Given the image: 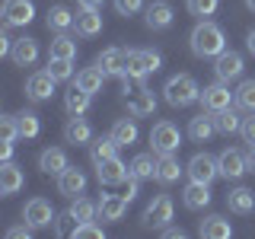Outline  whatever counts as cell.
Listing matches in <instances>:
<instances>
[{"mask_svg":"<svg viewBox=\"0 0 255 239\" xmlns=\"http://www.w3.org/2000/svg\"><path fill=\"white\" fill-rule=\"evenodd\" d=\"M191 51L198 54V58H217L220 51H227V38H223V29L214 26V22H198L195 29H191Z\"/></svg>","mask_w":255,"mask_h":239,"instance_id":"obj_1","label":"cell"},{"mask_svg":"<svg viewBox=\"0 0 255 239\" xmlns=\"http://www.w3.org/2000/svg\"><path fill=\"white\" fill-rule=\"evenodd\" d=\"M125 106L134 118H147L156 112V96L143 86V80L125 77Z\"/></svg>","mask_w":255,"mask_h":239,"instance_id":"obj_2","label":"cell"},{"mask_svg":"<svg viewBox=\"0 0 255 239\" xmlns=\"http://www.w3.org/2000/svg\"><path fill=\"white\" fill-rule=\"evenodd\" d=\"M163 96H166V102H169L172 109H185V106H191V102L201 99V86L195 83V77L179 74V77H169V80H166Z\"/></svg>","mask_w":255,"mask_h":239,"instance_id":"obj_3","label":"cell"},{"mask_svg":"<svg viewBox=\"0 0 255 239\" xmlns=\"http://www.w3.org/2000/svg\"><path fill=\"white\" fill-rule=\"evenodd\" d=\"M150 147L153 153H175L182 147V134L172 121H156L153 131H150Z\"/></svg>","mask_w":255,"mask_h":239,"instance_id":"obj_4","label":"cell"},{"mask_svg":"<svg viewBox=\"0 0 255 239\" xmlns=\"http://www.w3.org/2000/svg\"><path fill=\"white\" fill-rule=\"evenodd\" d=\"M185 172H188L191 182H204V185H211V182L220 175V159H214L211 153H195L191 163L185 166Z\"/></svg>","mask_w":255,"mask_h":239,"instance_id":"obj_5","label":"cell"},{"mask_svg":"<svg viewBox=\"0 0 255 239\" xmlns=\"http://www.w3.org/2000/svg\"><path fill=\"white\" fill-rule=\"evenodd\" d=\"M236 99V93H230V86L223 83V80H217V83H211V86H204L201 90V106L207 112H220V109H230V102Z\"/></svg>","mask_w":255,"mask_h":239,"instance_id":"obj_6","label":"cell"},{"mask_svg":"<svg viewBox=\"0 0 255 239\" xmlns=\"http://www.w3.org/2000/svg\"><path fill=\"white\" fill-rule=\"evenodd\" d=\"M243 54L239 51H220L217 58H214V74H217V80H223V83H230V80L243 77Z\"/></svg>","mask_w":255,"mask_h":239,"instance_id":"obj_7","label":"cell"},{"mask_svg":"<svg viewBox=\"0 0 255 239\" xmlns=\"http://www.w3.org/2000/svg\"><path fill=\"white\" fill-rule=\"evenodd\" d=\"M169 220H172V198H166V195H159L153 198V201L147 204V211H143V223L147 227H169Z\"/></svg>","mask_w":255,"mask_h":239,"instance_id":"obj_8","label":"cell"},{"mask_svg":"<svg viewBox=\"0 0 255 239\" xmlns=\"http://www.w3.org/2000/svg\"><path fill=\"white\" fill-rule=\"evenodd\" d=\"M22 217H26V223H32L35 230H42V227H51L54 220V211H51V204L45 201V198H32V201H26V207H22Z\"/></svg>","mask_w":255,"mask_h":239,"instance_id":"obj_9","label":"cell"},{"mask_svg":"<svg viewBox=\"0 0 255 239\" xmlns=\"http://www.w3.org/2000/svg\"><path fill=\"white\" fill-rule=\"evenodd\" d=\"M35 19L32 0H3V22L6 26H29Z\"/></svg>","mask_w":255,"mask_h":239,"instance_id":"obj_10","label":"cell"},{"mask_svg":"<svg viewBox=\"0 0 255 239\" xmlns=\"http://www.w3.org/2000/svg\"><path fill=\"white\" fill-rule=\"evenodd\" d=\"M96 175H99L102 185H118V182H125L131 175V166H125L118 156H109L102 163H96Z\"/></svg>","mask_w":255,"mask_h":239,"instance_id":"obj_11","label":"cell"},{"mask_svg":"<svg viewBox=\"0 0 255 239\" xmlns=\"http://www.w3.org/2000/svg\"><path fill=\"white\" fill-rule=\"evenodd\" d=\"M54 80L48 70H38V74H32L29 80H26V96L32 102H45V99H51V93H54Z\"/></svg>","mask_w":255,"mask_h":239,"instance_id":"obj_12","label":"cell"},{"mask_svg":"<svg viewBox=\"0 0 255 239\" xmlns=\"http://www.w3.org/2000/svg\"><path fill=\"white\" fill-rule=\"evenodd\" d=\"M83 188H86V175H83V169H77V166H67V169L58 175V191L61 195L77 198V195H83Z\"/></svg>","mask_w":255,"mask_h":239,"instance_id":"obj_13","label":"cell"},{"mask_svg":"<svg viewBox=\"0 0 255 239\" xmlns=\"http://www.w3.org/2000/svg\"><path fill=\"white\" fill-rule=\"evenodd\" d=\"M96 67L106 77H125V48H106L96 58Z\"/></svg>","mask_w":255,"mask_h":239,"instance_id":"obj_14","label":"cell"},{"mask_svg":"<svg viewBox=\"0 0 255 239\" xmlns=\"http://www.w3.org/2000/svg\"><path fill=\"white\" fill-rule=\"evenodd\" d=\"M143 19H147V29L159 32V29H169L175 16H172V6L166 3V0H153V3L147 6V16H143Z\"/></svg>","mask_w":255,"mask_h":239,"instance_id":"obj_15","label":"cell"},{"mask_svg":"<svg viewBox=\"0 0 255 239\" xmlns=\"http://www.w3.org/2000/svg\"><path fill=\"white\" fill-rule=\"evenodd\" d=\"M64 140L74 143V147H80V143H90L93 140L90 121H86V118H80V115H70V121L64 124Z\"/></svg>","mask_w":255,"mask_h":239,"instance_id":"obj_16","label":"cell"},{"mask_svg":"<svg viewBox=\"0 0 255 239\" xmlns=\"http://www.w3.org/2000/svg\"><path fill=\"white\" fill-rule=\"evenodd\" d=\"M67 166H70L67 153H64L61 147H48V150H42V156H38V169H42L45 175H61Z\"/></svg>","mask_w":255,"mask_h":239,"instance_id":"obj_17","label":"cell"},{"mask_svg":"<svg viewBox=\"0 0 255 239\" xmlns=\"http://www.w3.org/2000/svg\"><path fill=\"white\" fill-rule=\"evenodd\" d=\"M22 182H26V179H22V169L6 159V163L0 166V195H3V198L16 195V191L22 188Z\"/></svg>","mask_w":255,"mask_h":239,"instance_id":"obj_18","label":"cell"},{"mask_svg":"<svg viewBox=\"0 0 255 239\" xmlns=\"http://www.w3.org/2000/svg\"><path fill=\"white\" fill-rule=\"evenodd\" d=\"M217 159H220V175H223V179H239L243 172H249L246 156L239 153V150H223Z\"/></svg>","mask_w":255,"mask_h":239,"instance_id":"obj_19","label":"cell"},{"mask_svg":"<svg viewBox=\"0 0 255 239\" xmlns=\"http://www.w3.org/2000/svg\"><path fill=\"white\" fill-rule=\"evenodd\" d=\"M128 204H131V201H128L125 195H102V201H99V217L109 220V223H115V220L125 217Z\"/></svg>","mask_w":255,"mask_h":239,"instance_id":"obj_20","label":"cell"},{"mask_svg":"<svg viewBox=\"0 0 255 239\" xmlns=\"http://www.w3.org/2000/svg\"><path fill=\"white\" fill-rule=\"evenodd\" d=\"M182 201H185L188 211H204V207L211 204V185H204V182H191V185L182 191Z\"/></svg>","mask_w":255,"mask_h":239,"instance_id":"obj_21","label":"cell"},{"mask_svg":"<svg viewBox=\"0 0 255 239\" xmlns=\"http://www.w3.org/2000/svg\"><path fill=\"white\" fill-rule=\"evenodd\" d=\"M198 233H201L204 239H230V236H233V227H230V220H223V217H217V214H211V217L201 220Z\"/></svg>","mask_w":255,"mask_h":239,"instance_id":"obj_22","label":"cell"},{"mask_svg":"<svg viewBox=\"0 0 255 239\" xmlns=\"http://www.w3.org/2000/svg\"><path fill=\"white\" fill-rule=\"evenodd\" d=\"M10 58H13V64H19V67L35 64V58H38V42H35V38H16Z\"/></svg>","mask_w":255,"mask_h":239,"instance_id":"obj_23","label":"cell"},{"mask_svg":"<svg viewBox=\"0 0 255 239\" xmlns=\"http://www.w3.org/2000/svg\"><path fill=\"white\" fill-rule=\"evenodd\" d=\"M227 207H230L233 214H252V211H255V191H252V188H243V185L233 188V191L227 195Z\"/></svg>","mask_w":255,"mask_h":239,"instance_id":"obj_24","label":"cell"},{"mask_svg":"<svg viewBox=\"0 0 255 239\" xmlns=\"http://www.w3.org/2000/svg\"><path fill=\"white\" fill-rule=\"evenodd\" d=\"M185 172L179 166V159H175L172 153H159V159H156V182H163V185H172L179 175Z\"/></svg>","mask_w":255,"mask_h":239,"instance_id":"obj_25","label":"cell"},{"mask_svg":"<svg viewBox=\"0 0 255 239\" xmlns=\"http://www.w3.org/2000/svg\"><path fill=\"white\" fill-rule=\"evenodd\" d=\"M99 32H102V13L99 10H83L77 16V35L93 38V35H99Z\"/></svg>","mask_w":255,"mask_h":239,"instance_id":"obj_26","label":"cell"},{"mask_svg":"<svg viewBox=\"0 0 255 239\" xmlns=\"http://www.w3.org/2000/svg\"><path fill=\"white\" fill-rule=\"evenodd\" d=\"M214 131H217V124H214V118H207V115H198V118L188 121V137L198 140V143H207L214 137Z\"/></svg>","mask_w":255,"mask_h":239,"instance_id":"obj_27","label":"cell"},{"mask_svg":"<svg viewBox=\"0 0 255 239\" xmlns=\"http://www.w3.org/2000/svg\"><path fill=\"white\" fill-rule=\"evenodd\" d=\"M64 109H67L70 115H83V112L90 109V93L80 90V86L74 83L67 93H64Z\"/></svg>","mask_w":255,"mask_h":239,"instance_id":"obj_28","label":"cell"},{"mask_svg":"<svg viewBox=\"0 0 255 239\" xmlns=\"http://www.w3.org/2000/svg\"><path fill=\"white\" fill-rule=\"evenodd\" d=\"M77 26V16L67 10V6H51L48 10V29H54V32H67V29H74Z\"/></svg>","mask_w":255,"mask_h":239,"instance_id":"obj_29","label":"cell"},{"mask_svg":"<svg viewBox=\"0 0 255 239\" xmlns=\"http://www.w3.org/2000/svg\"><path fill=\"white\" fill-rule=\"evenodd\" d=\"M137 124L134 121H128V118H118L115 124H112V137H115V143L118 147H131L134 140H137Z\"/></svg>","mask_w":255,"mask_h":239,"instance_id":"obj_30","label":"cell"},{"mask_svg":"<svg viewBox=\"0 0 255 239\" xmlns=\"http://www.w3.org/2000/svg\"><path fill=\"white\" fill-rule=\"evenodd\" d=\"M102 83H106V74H102L96 64L77 74V86H80V90H86L90 96H93V93H99V90H102Z\"/></svg>","mask_w":255,"mask_h":239,"instance_id":"obj_31","label":"cell"},{"mask_svg":"<svg viewBox=\"0 0 255 239\" xmlns=\"http://www.w3.org/2000/svg\"><path fill=\"white\" fill-rule=\"evenodd\" d=\"M48 58H67V61H74L77 58V42L67 35V32H61L58 38H51V51H48Z\"/></svg>","mask_w":255,"mask_h":239,"instance_id":"obj_32","label":"cell"},{"mask_svg":"<svg viewBox=\"0 0 255 239\" xmlns=\"http://www.w3.org/2000/svg\"><path fill=\"white\" fill-rule=\"evenodd\" d=\"M147 74H150V67L143 61V51H125V77L143 80Z\"/></svg>","mask_w":255,"mask_h":239,"instance_id":"obj_33","label":"cell"},{"mask_svg":"<svg viewBox=\"0 0 255 239\" xmlns=\"http://www.w3.org/2000/svg\"><path fill=\"white\" fill-rule=\"evenodd\" d=\"M109 156H118V143H115L112 134L90 143V159H93V163H102V159H109Z\"/></svg>","mask_w":255,"mask_h":239,"instance_id":"obj_34","label":"cell"},{"mask_svg":"<svg viewBox=\"0 0 255 239\" xmlns=\"http://www.w3.org/2000/svg\"><path fill=\"white\" fill-rule=\"evenodd\" d=\"M214 124H217L220 134H236L239 127H243V118H239L233 109H220V112H214Z\"/></svg>","mask_w":255,"mask_h":239,"instance_id":"obj_35","label":"cell"},{"mask_svg":"<svg viewBox=\"0 0 255 239\" xmlns=\"http://www.w3.org/2000/svg\"><path fill=\"white\" fill-rule=\"evenodd\" d=\"M131 175H137V179H156V159L150 153H137L131 159Z\"/></svg>","mask_w":255,"mask_h":239,"instance_id":"obj_36","label":"cell"},{"mask_svg":"<svg viewBox=\"0 0 255 239\" xmlns=\"http://www.w3.org/2000/svg\"><path fill=\"white\" fill-rule=\"evenodd\" d=\"M16 124H19V137H26V140L38 137V131H42V121H38L35 112H19V115H16Z\"/></svg>","mask_w":255,"mask_h":239,"instance_id":"obj_37","label":"cell"},{"mask_svg":"<svg viewBox=\"0 0 255 239\" xmlns=\"http://www.w3.org/2000/svg\"><path fill=\"white\" fill-rule=\"evenodd\" d=\"M67 211L74 214V217H77L80 223H86V220H93L96 214H99V204H93L90 198H80V195H77L74 201H70V207H67Z\"/></svg>","mask_w":255,"mask_h":239,"instance_id":"obj_38","label":"cell"},{"mask_svg":"<svg viewBox=\"0 0 255 239\" xmlns=\"http://www.w3.org/2000/svg\"><path fill=\"white\" fill-rule=\"evenodd\" d=\"M236 106L255 115V80H243L236 90Z\"/></svg>","mask_w":255,"mask_h":239,"instance_id":"obj_39","label":"cell"},{"mask_svg":"<svg viewBox=\"0 0 255 239\" xmlns=\"http://www.w3.org/2000/svg\"><path fill=\"white\" fill-rule=\"evenodd\" d=\"M48 74H51L54 80H70L74 77V61H67V58H48Z\"/></svg>","mask_w":255,"mask_h":239,"instance_id":"obj_40","label":"cell"},{"mask_svg":"<svg viewBox=\"0 0 255 239\" xmlns=\"http://www.w3.org/2000/svg\"><path fill=\"white\" fill-rule=\"evenodd\" d=\"M77 227H80V220H77L70 211L64 214V217L54 220V233H58V236H74V233H77Z\"/></svg>","mask_w":255,"mask_h":239,"instance_id":"obj_41","label":"cell"},{"mask_svg":"<svg viewBox=\"0 0 255 239\" xmlns=\"http://www.w3.org/2000/svg\"><path fill=\"white\" fill-rule=\"evenodd\" d=\"M188 10L195 16H214L217 13V0H188Z\"/></svg>","mask_w":255,"mask_h":239,"instance_id":"obj_42","label":"cell"},{"mask_svg":"<svg viewBox=\"0 0 255 239\" xmlns=\"http://www.w3.org/2000/svg\"><path fill=\"white\" fill-rule=\"evenodd\" d=\"M74 239H102V227H96L93 220H86V223H80V227H77Z\"/></svg>","mask_w":255,"mask_h":239,"instance_id":"obj_43","label":"cell"},{"mask_svg":"<svg viewBox=\"0 0 255 239\" xmlns=\"http://www.w3.org/2000/svg\"><path fill=\"white\" fill-rule=\"evenodd\" d=\"M0 131H3V140H16V137H19L16 115H3V118H0Z\"/></svg>","mask_w":255,"mask_h":239,"instance_id":"obj_44","label":"cell"},{"mask_svg":"<svg viewBox=\"0 0 255 239\" xmlns=\"http://www.w3.org/2000/svg\"><path fill=\"white\" fill-rule=\"evenodd\" d=\"M115 10L122 16H134L143 10V0H115Z\"/></svg>","mask_w":255,"mask_h":239,"instance_id":"obj_45","label":"cell"},{"mask_svg":"<svg viewBox=\"0 0 255 239\" xmlns=\"http://www.w3.org/2000/svg\"><path fill=\"white\" fill-rule=\"evenodd\" d=\"M143 61H147L150 74H156V70L163 67V54H159V51H153V48H143Z\"/></svg>","mask_w":255,"mask_h":239,"instance_id":"obj_46","label":"cell"},{"mask_svg":"<svg viewBox=\"0 0 255 239\" xmlns=\"http://www.w3.org/2000/svg\"><path fill=\"white\" fill-rule=\"evenodd\" d=\"M239 134H243V140L255 147V118H243V127H239Z\"/></svg>","mask_w":255,"mask_h":239,"instance_id":"obj_47","label":"cell"},{"mask_svg":"<svg viewBox=\"0 0 255 239\" xmlns=\"http://www.w3.org/2000/svg\"><path fill=\"white\" fill-rule=\"evenodd\" d=\"M137 191H140V179H137V175H128V179H125V198H128V201H134Z\"/></svg>","mask_w":255,"mask_h":239,"instance_id":"obj_48","label":"cell"},{"mask_svg":"<svg viewBox=\"0 0 255 239\" xmlns=\"http://www.w3.org/2000/svg\"><path fill=\"white\" fill-rule=\"evenodd\" d=\"M32 230H35L32 223H26V227H10V230H6V236H10V239H29Z\"/></svg>","mask_w":255,"mask_h":239,"instance_id":"obj_49","label":"cell"},{"mask_svg":"<svg viewBox=\"0 0 255 239\" xmlns=\"http://www.w3.org/2000/svg\"><path fill=\"white\" fill-rule=\"evenodd\" d=\"M163 236L166 239H185V230L182 227H163Z\"/></svg>","mask_w":255,"mask_h":239,"instance_id":"obj_50","label":"cell"},{"mask_svg":"<svg viewBox=\"0 0 255 239\" xmlns=\"http://www.w3.org/2000/svg\"><path fill=\"white\" fill-rule=\"evenodd\" d=\"M10 156H13V140H3V143H0V159L6 163Z\"/></svg>","mask_w":255,"mask_h":239,"instance_id":"obj_51","label":"cell"},{"mask_svg":"<svg viewBox=\"0 0 255 239\" xmlns=\"http://www.w3.org/2000/svg\"><path fill=\"white\" fill-rule=\"evenodd\" d=\"M80 6H83V10H99L102 6V0H77Z\"/></svg>","mask_w":255,"mask_h":239,"instance_id":"obj_52","label":"cell"},{"mask_svg":"<svg viewBox=\"0 0 255 239\" xmlns=\"http://www.w3.org/2000/svg\"><path fill=\"white\" fill-rule=\"evenodd\" d=\"M246 166H249V172H255V147H249V153H246Z\"/></svg>","mask_w":255,"mask_h":239,"instance_id":"obj_53","label":"cell"},{"mask_svg":"<svg viewBox=\"0 0 255 239\" xmlns=\"http://www.w3.org/2000/svg\"><path fill=\"white\" fill-rule=\"evenodd\" d=\"M246 45H249V51H252V54H255V29H252V32H249V35H246Z\"/></svg>","mask_w":255,"mask_h":239,"instance_id":"obj_54","label":"cell"},{"mask_svg":"<svg viewBox=\"0 0 255 239\" xmlns=\"http://www.w3.org/2000/svg\"><path fill=\"white\" fill-rule=\"evenodd\" d=\"M246 6H249V10L255 13V0H246Z\"/></svg>","mask_w":255,"mask_h":239,"instance_id":"obj_55","label":"cell"}]
</instances>
